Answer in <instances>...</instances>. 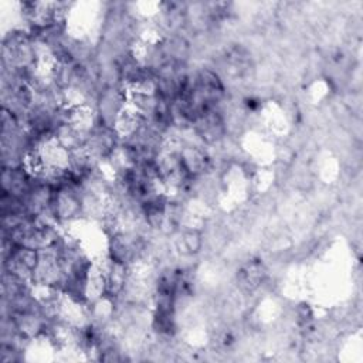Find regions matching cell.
<instances>
[{
    "instance_id": "cell-1",
    "label": "cell",
    "mask_w": 363,
    "mask_h": 363,
    "mask_svg": "<svg viewBox=\"0 0 363 363\" xmlns=\"http://www.w3.org/2000/svg\"><path fill=\"white\" fill-rule=\"evenodd\" d=\"M203 234L199 227H186L183 232L180 230V237L178 240V245L182 248L180 251L185 256H196L203 248Z\"/></svg>"
}]
</instances>
